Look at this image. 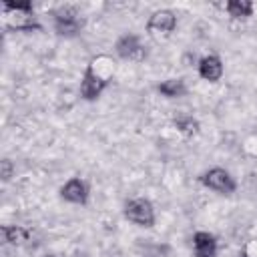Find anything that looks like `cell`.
<instances>
[{"mask_svg":"<svg viewBox=\"0 0 257 257\" xmlns=\"http://www.w3.org/2000/svg\"><path fill=\"white\" fill-rule=\"evenodd\" d=\"M82 28V18L74 6H60L54 10V30L62 36H72Z\"/></svg>","mask_w":257,"mask_h":257,"instance_id":"obj_1","label":"cell"},{"mask_svg":"<svg viewBox=\"0 0 257 257\" xmlns=\"http://www.w3.org/2000/svg\"><path fill=\"white\" fill-rule=\"evenodd\" d=\"M124 217L139 225V227H153L155 225V209L147 199H133L124 207Z\"/></svg>","mask_w":257,"mask_h":257,"instance_id":"obj_2","label":"cell"},{"mask_svg":"<svg viewBox=\"0 0 257 257\" xmlns=\"http://www.w3.org/2000/svg\"><path fill=\"white\" fill-rule=\"evenodd\" d=\"M201 183L207 187V189H211V191H217V193H223V195H229V193H233L235 191V181H233V177L225 171V169H221V167H215V169H209L203 177H201Z\"/></svg>","mask_w":257,"mask_h":257,"instance_id":"obj_3","label":"cell"},{"mask_svg":"<svg viewBox=\"0 0 257 257\" xmlns=\"http://www.w3.org/2000/svg\"><path fill=\"white\" fill-rule=\"evenodd\" d=\"M106 84H108V80L104 76H100L98 72H94V68L90 64L84 70L82 80H80V96L84 100H94V98L100 96V92L106 88Z\"/></svg>","mask_w":257,"mask_h":257,"instance_id":"obj_4","label":"cell"},{"mask_svg":"<svg viewBox=\"0 0 257 257\" xmlns=\"http://www.w3.org/2000/svg\"><path fill=\"white\" fill-rule=\"evenodd\" d=\"M116 54L124 60H141L145 58V48L139 40V36L135 34H124L116 40V46H114Z\"/></svg>","mask_w":257,"mask_h":257,"instance_id":"obj_5","label":"cell"},{"mask_svg":"<svg viewBox=\"0 0 257 257\" xmlns=\"http://www.w3.org/2000/svg\"><path fill=\"white\" fill-rule=\"evenodd\" d=\"M60 197L68 203H74V205H84L88 201V187L82 179L78 177H72L70 181L64 183V187L60 189Z\"/></svg>","mask_w":257,"mask_h":257,"instance_id":"obj_6","label":"cell"},{"mask_svg":"<svg viewBox=\"0 0 257 257\" xmlns=\"http://www.w3.org/2000/svg\"><path fill=\"white\" fill-rule=\"evenodd\" d=\"M177 26V18L171 10H157L151 14L149 22H147V28L149 32H163V34H169L173 32Z\"/></svg>","mask_w":257,"mask_h":257,"instance_id":"obj_7","label":"cell"},{"mask_svg":"<svg viewBox=\"0 0 257 257\" xmlns=\"http://www.w3.org/2000/svg\"><path fill=\"white\" fill-rule=\"evenodd\" d=\"M195 257H217V239L207 231H197L193 235Z\"/></svg>","mask_w":257,"mask_h":257,"instance_id":"obj_8","label":"cell"},{"mask_svg":"<svg viewBox=\"0 0 257 257\" xmlns=\"http://www.w3.org/2000/svg\"><path fill=\"white\" fill-rule=\"evenodd\" d=\"M199 76L209 80V82H217L223 76V62H221V58L215 56V54L203 56L199 60Z\"/></svg>","mask_w":257,"mask_h":257,"instance_id":"obj_9","label":"cell"},{"mask_svg":"<svg viewBox=\"0 0 257 257\" xmlns=\"http://www.w3.org/2000/svg\"><path fill=\"white\" fill-rule=\"evenodd\" d=\"M159 92L169 98H177V96L185 94V82L181 78H167L159 84Z\"/></svg>","mask_w":257,"mask_h":257,"instance_id":"obj_10","label":"cell"},{"mask_svg":"<svg viewBox=\"0 0 257 257\" xmlns=\"http://www.w3.org/2000/svg\"><path fill=\"white\" fill-rule=\"evenodd\" d=\"M225 10L233 18H247L253 12V4L249 0H231V2L225 4Z\"/></svg>","mask_w":257,"mask_h":257,"instance_id":"obj_11","label":"cell"},{"mask_svg":"<svg viewBox=\"0 0 257 257\" xmlns=\"http://www.w3.org/2000/svg\"><path fill=\"white\" fill-rule=\"evenodd\" d=\"M2 235L12 245H20V243H24L28 239V231L24 227H20V225H4L2 227Z\"/></svg>","mask_w":257,"mask_h":257,"instance_id":"obj_12","label":"cell"},{"mask_svg":"<svg viewBox=\"0 0 257 257\" xmlns=\"http://www.w3.org/2000/svg\"><path fill=\"white\" fill-rule=\"evenodd\" d=\"M175 126H177L179 133L185 135V137H191V135H195V133L199 131V122H197L195 118H191V116L177 118V120H175Z\"/></svg>","mask_w":257,"mask_h":257,"instance_id":"obj_13","label":"cell"},{"mask_svg":"<svg viewBox=\"0 0 257 257\" xmlns=\"http://www.w3.org/2000/svg\"><path fill=\"white\" fill-rule=\"evenodd\" d=\"M14 175V165L10 159H2L0 161V177L2 181H10V177Z\"/></svg>","mask_w":257,"mask_h":257,"instance_id":"obj_14","label":"cell"},{"mask_svg":"<svg viewBox=\"0 0 257 257\" xmlns=\"http://www.w3.org/2000/svg\"><path fill=\"white\" fill-rule=\"evenodd\" d=\"M46 257H54V255H46Z\"/></svg>","mask_w":257,"mask_h":257,"instance_id":"obj_15","label":"cell"}]
</instances>
